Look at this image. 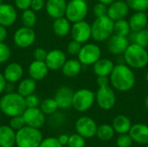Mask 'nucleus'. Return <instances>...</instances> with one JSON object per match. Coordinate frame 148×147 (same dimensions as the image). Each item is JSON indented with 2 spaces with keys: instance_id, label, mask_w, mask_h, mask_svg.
<instances>
[{
  "instance_id": "nucleus-1",
  "label": "nucleus",
  "mask_w": 148,
  "mask_h": 147,
  "mask_svg": "<svg viewBox=\"0 0 148 147\" xmlns=\"http://www.w3.org/2000/svg\"><path fill=\"white\" fill-rule=\"evenodd\" d=\"M110 86L116 91L127 92L135 85V74L126 63H119L114 65L112 73L109 75Z\"/></svg>"
},
{
  "instance_id": "nucleus-2",
  "label": "nucleus",
  "mask_w": 148,
  "mask_h": 147,
  "mask_svg": "<svg viewBox=\"0 0 148 147\" xmlns=\"http://www.w3.org/2000/svg\"><path fill=\"white\" fill-rule=\"evenodd\" d=\"M26 108L24 97L18 93H7L0 99V110L8 117L22 115Z\"/></svg>"
},
{
  "instance_id": "nucleus-3",
  "label": "nucleus",
  "mask_w": 148,
  "mask_h": 147,
  "mask_svg": "<svg viewBox=\"0 0 148 147\" xmlns=\"http://www.w3.org/2000/svg\"><path fill=\"white\" fill-rule=\"evenodd\" d=\"M125 63L133 69H141L148 65V50L136 43H130L123 54Z\"/></svg>"
},
{
  "instance_id": "nucleus-4",
  "label": "nucleus",
  "mask_w": 148,
  "mask_h": 147,
  "mask_svg": "<svg viewBox=\"0 0 148 147\" xmlns=\"http://www.w3.org/2000/svg\"><path fill=\"white\" fill-rule=\"evenodd\" d=\"M114 22L108 16L95 17L91 24L92 38L97 42H107L108 38L114 33Z\"/></svg>"
},
{
  "instance_id": "nucleus-5",
  "label": "nucleus",
  "mask_w": 148,
  "mask_h": 147,
  "mask_svg": "<svg viewBox=\"0 0 148 147\" xmlns=\"http://www.w3.org/2000/svg\"><path fill=\"white\" fill-rule=\"evenodd\" d=\"M42 139V134L38 128L25 125L16 132V147H39Z\"/></svg>"
},
{
  "instance_id": "nucleus-6",
  "label": "nucleus",
  "mask_w": 148,
  "mask_h": 147,
  "mask_svg": "<svg viewBox=\"0 0 148 147\" xmlns=\"http://www.w3.org/2000/svg\"><path fill=\"white\" fill-rule=\"evenodd\" d=\"M95 102V93L88 88H81L74 93L72 107L78 112L89 110Z\"/></svg>"
},
{
  "instance_id": "nucleus-7",
  "label": "nucleus",
  "mask_w": 148,
  "mask_h": 147,
  "mask_svg": "<svg viewBox=\"0 0 148 147\" xmlns=\"http://www.w3.org/2000/svg\"><path fill=\"white\" fill-rule=\"evenodd\" d=\"M88 13V5L86 0H70L67 3L65 16L71 23L85 20Z\"/></svg>"
},
{
  "instance_id": "nucleus-8",
  "label": "nucleus",
  "mask_w": 148,
  "mask_h": 147,
  "mask_svg": "<svg viewBox=\"0 0 148 147\" xmlns=\"http://www.w3.org/2000/svg\"><path fill=\"white\" fill-rule=\"evenodd\" d=\"M95 102L102 110H111L116 104L114 89L110 85L98 87L95 92Z\"/></svg>"
},
{
  "instance_id": "nucleus-9",
  "label": "nucleus",
  "mask_w": 148,
  "mask_h": 147,
  "mask_svg": "<svg viewBox=\"0 0 148 147\" xmlns=\"http://www.w3.org/2000/svg\"><path fill=\"white\" fill-rule=\"evenodd\" d=\"M77 56L82 65L93 66L101 57V49L96 43L86 42L82 44Z\"/></svg>"
},
{
  "instance_id": "nucleus-10",
  "label": "nucleus",
  "mask_w": 148,
  "mask_h": 147,
  "mask_svg": "<svg viewBox=\"0 0 148 147\" xmlns=\"http://www.w3.org/2000/svg\"><path fill=\"white\" fill-rule=\"evenodd\" d=\"M75 131L85 139H91L96 135L98 126L95 120L88 116H82L75 121Z\"/></svg>"
},
{
  "instance_id": "nucleus-11",
  "label": "nucleus",
  "mask_w": 148,
  "mask_h": 147,
  "mask_svg": "<svg viewBox=\"0 0 148 147\" xmlns=\"http://www.w3.org/2000/svg\"><path fill=\"white\" fill-rule=\"evenodd\" d=\"M70 34L73 40H75L80 43L84 44L88 42L90 38H92L91 24L85 20L74 23H72Z\"/></svg>"
},
{
  "instance_id": "nucleus-12",
  "label": "nucleus",
  "mask_w": 148,
  "mask_h": 147,
  "mask_svg": "<svg viewBox=\"0 0 148 147\" xmlns=\"http://www.w3.org/2000/svg\"><path fill=\"white\" fill-rule=\"evenodd\" d=\"M22 115L25 125L34 128H41L46 120L45 114L38 107H27Z\"/></svg>"
},
{
  "instance_id": "nucleus-13",
  "label": "nucleus",
  "mask_w": 148,
  "mask_h": 147,
  "mask_svg": "<svg viewBox=\"0 0 148 147\" xmlns=\"http://www.w3.org/2000/svg\"><path fill=\"white\" fill-rule=\"evenodd\" d=\"M36 40V32L32 28L21 27L14 34V42L19 48H28L31 46Z\"/></svg>"
},
{
  "instance_id": "nucleus-14",
  "label": "nucleus",
  "mask_w": 148,
  "mask_h": 147,
  "mask_svg": "<svg viewBox=\"0 0 148 147\" xmlns=\"http://www.w3.org/2000/svg\"><path fill=\"white\" fill-rule=\"evenodd\" d=\"M129 39L127 36L113 34L107 41V48L110 54L120 55H123L129 46Z\"/></svg>"
},
{
  "instance_id": "nucleus-15",
  "label": "nucleus",
  "mask_w": 148,
  "mask_h": 147,
  "mask_svg": "<svg viewBox=\"0 0 148 147\" xmlns=\"http://www.w3.org/2000/svg\"><path fill=\"white\" fill-rule=\"evenodd\" d=\"M129 10L130 8L125 0H115L108 5V16L115 22L117 20L126 18L129 13Z\"/></svg>"
},
{
  "instance_id": "nucleus-16",
  "label": "nucleus",
  "mask_w": 148,
  "mask_h": 147,
  "mask_svg": "<svg viewBox=\"0 0 148 147\" xmlns=\"http://www.w3.org/2000/svg\"><path fill=\"white\" fill-rule=\"evenodd\" d=\"M67 61V56L65 53L61 49H52L48 52L47 57L45 59V63L47 64L49 70H59L62 69V66Z\"/></svg>"
},
{
  "instance_id": "nucleus-17",
  "label": "nucleus",
  "mask_w": 148,
  "mask_h": 147,
  "mask_svg": "<svg viewBox=\"0 0 148 147\" xmlns=\"http://www.w3.org/2000/svg\"><path fill=\"white\" fill-rule=\"evenodd\" d=\"M74 93V90L68 86L60 87L56 90L54 97L55 101L58 105V107L62 109H68L71 107Z\"/></svg>"
},
{
  "instance_id": "nucleus-18",
  "label": "nucleus",
  "mask_w": 148,
  "mask_h": 147,
  "mask_svg": "<svg viewBox=\"0 0 148 147\" xmlns=\"http://www.w3.org/2000/svg\"><path fill=\"white\" fill-rule=\"evenodd\" d=\"M67 3L66 0H47L45 9L50 17L56 19L65 16Z\"/></svg>"
},
{
  "instance_id": "nucleus-19",
  "label": "nucleus",
  "mask_w": 148,
  "mask_h": 147,
  "mask_svg": "<svg viewBox=\"0 0 148 147\" xmlns=\"http://www.w3.org/2000/svg\"><path fill=\"white\" fill-rule=\"evenodd\" d=\"M17 14L15 7L10 3L0 5V24L5 27L11 26L16 20Z\"/></svg>"
},
{
  "instance_id": "nucleus-20",
  "label": "nucleus",
  "mask_w": 148,
  "mask_h": 147,
  "mask_svg": "<svg viewBox=\"0 0 148 147\" xmlns=\"http://www.w3.org/2000/svg\"><path fill=\"white\" fill-rule=\"evenodd\" d=\"M129 135L133 139L134 142L139 145H147L148 144V126L145 124L138 123L132 125L129 131Z\"/></svg>"
},
{
  "instance_id": "nucleus-21",
  "label": "nucleus",
  "mask_w": 148,
  "mask_h": 147,
  "mask_svg": "<svg viewBox=\"0 0 148 147\" xmlns=\"http://www.w3.org/2000/svg\"><path fill=\"white\" fill-rule=\"evenodd\" d=\"M49 68L44 61H33L29 66V75L35 81L43 80L49 72Z\"/></svg>"
},
{
  "instance_id": "nucleus-22",
  "label": "nucleus",
  "mask_w": 148,
  "mask_h": 147,
  "mask_svg": "<svg viewBox=\"0 0 148 147\" xmlns=\"http://www.w3.org/2000/svg\"><path fill=\"white\" fill-rule=\"evenodd\" d=\"M3 76L7 82L9 83H16L20 81L23 75V67L17 62L10 63L3 71Z\"/></svg>"
},
{
  "instance_id": "nucleus-23",
  "label": "nucleus",
  "mask_w": 148,
  "mask_h": 147,
  "mask_svg": "<svg viewBox=\"0 0 148 147\" xmlns=\"http://www.w3.org/2000/svg\"><path fill=\"white\" fill-rule=\"evenodd\" d=\"M114 68V63L108 58H100L94 65L93 71L96 76H109Z\"/></svg>"
},
{
  "instance_id": "nucleus-24",
  "label": "nucleus",
  "mask_w": 148,
  "mask_h": 147,
  "mask_svg": "<svg viewBox=\"0 0 148 147\" xmlns=\"http://www.w3.org/2000/svg\"><path fill=\"white\" fill-rule=\"evenodd\" d=\"M129 25L132 31H138L147 29L148 16L146 11H134V13L128 19Z\"/></svg>"
},
{
  "instance_id": "nucleus-25",
  "label": "nucleus",
  "mask_w": 148,
  "mask_h": 147,
  "mask_svg": "<svg viewBox=\"0 0 148 147\" xmlns=\"http://www.w3.org/2000/svg\"><path fill=\"white\" fill-rule=\"evenodd\" d=\"M16 146V131L10 126H0V147Z\"/></svg>"
},
{
  "instance_id": "nucleus-26",
  "label": "nucleus",
  "mask_w": 148,
  "mask_h": 147,
  "mask_svg": "<svg viewBox=\"0 0 148 147\" xmlns=\"http://www.w3.org/2000/svg\"><path fill=\"white\" fill-rule=\"evenodd\" d=\"M71 23L66 16H62L59 18L55 19L52 29L53 32L58 37H65L67 36L71 31Z\"/></svg>"
},
{
  "instance_id": "nucleus-27",
  "label": "nucleus",
  "mask_w": 148,
  "mask_h": 147,
  "mask_svg": "<svg viewBox=\"0 0 148 147\" xmlns=\"http://www.w3.org/2000/svg\"><path fill=\"white\" fill-rule=\"evenodd\" d=\"M82 68V64L78 59H69L67 60L62 68V72L63 75L69 78H74L77 76Z\"/></svg>"
},
{
  "instance_id": "nucleus-28",
  "label": "nucleus",
  "mask_w": 148,
  "mask_h": 147,
  "mask_svg": "<svg viewBox=\"0 0 148 147\" xmlns=\"http://www.w3.org/2000/svg\"><path fill=\"white\" fill-rule=\"evenodd\" d=\"M112 126L115 133H117L118 134H124L129 133L132 127V122L127 116L124 114H120L113 120Z\"/></svg>"
},
{
  "instance_id": "nucleus-29",
  "label": "nucleus",
  "mask_w": 148,
  "mask_h": 147,
  "mask_svg": "<svg viewBox=\"0 0 148 147\" xmlns=\"http://www.w3.org/2000/svg\"><path fill=\"white\" fill-rule=\"evenodd\" d=\"M36 88V81L29 77L20 81V83L17 86V93L25 98L26 96L34 94Z\"/></svg>"
},
{
  "instance_id": "nucleus-30",
  "label": "nucleus",
  "mask_w": 148,
  "mask_h": 147,
  "mask_svg": "<svg viewBox=\"0 0 148 147\" xmlns=\"http://www.w3.org/2000/svg\"><path fill=\"white\" fill-rule=\"evenodd\" d=\"M114 133H115V131L113 126L103 124L98 126L95 136H97V138L101 141H109L114 138Z\"/></svg>"
},
{
  "instance_id": "nucleus-31",
  "label": "nucleus",
  "mask_w": 148,
  "mask_h": 147,
  "mask_svg": "<svg viewBox=\"0 0 148 147\" xmlns=\"http://www.w3.org/2000/svg\"><path fill=\"white\" fill-rule=\"evenodd\" d=\"M130 36V41L132 43H136L142 47L147 48L148 46V30L147 29L138 30V31H132Z\"/></svg>"
},
{
  "instance_id": "nucleus-32",
  "label": "nucleus",
  "mask_w": 148,
  "mask_h": 147,
  "mask_svg": "<svg viewBox=\"0 0 148 147\" xmlns=\"http://www.w3.org/2000/svg\"><path fill=\"white\" fill-rule=\"evenodd\" d=\"M114 34L127 36V37H128L132 32L129 25V22L126 18L115 21L114 25Z\"/></svg>"
},
{
  "instance_id": "nucleus-33",
  "label": "nucleus",
  "mask_w": 148,
  "mask_h": 147,
  "mask_svg": "<svg viewBox=\"0 0 148 147\" xmlns=\"http://www.w3.org/2000/svg\"><path fill=\"white\" fill-rule=\"evenodd\" d=\"M58 105L55 99H45L42 101L40 104V109L43 112L45 115H50L54 113H56L58 109Z\"/></svg>"
},
{
  "instance_id": "nucleus-34",
  "label": "nucleus",
  "mask_w": 148,
  "mask_h": 147,
  "mask_svg": "<svg viewBox=\"0 0 148 147\" xmlns=\"http://www.w3.org/2000/svg\"><path fill=\"white\" fill-rule=\"evenodd\" d=\"M21 19L23 26L32 28L36 23V15L32 9H27L23 10Z\"/></svg>"
},
{
  "instance_id": "nucleus-35",
  "label": "nucleus",
  "mask_w": 148,
  "mask_h": 147,
  "mask_svg": "<svg viewBox=\"0 0 148 147\" xmlns=\"http://www.w3.org/2000/svg\"><path fill=\"white\" fill-rule=\"evenodd\" d=\"M134 11H147L148 10V0H125Z\"/></svg>"
},
{
  "instance_id": "nucleus-36",
  "label": "nucleus",
  "mask_w": 148,
  "mask_h": 147,
  "mask_svg": "<svg viewBox=\"0 0 148 147\" xmlns=\"http://www.w3.org/2000/svg\"><path fill=\"white\" fill-rule=\"evenodd\" d=\"M85 138L76 133L69 136L67 146L69 147H85Z\"/></svg>"
},
{
  "instance_id": "nucleus-37",
  "label": "nucleus",
  "mask_w": 148,
  "mask_h": 147,
  "mask_svg": "<svg viewBox=\"0 0 148 147\" xmlns=\"http://www.w3.org/2000/svg\"><path fill=\"white\" fill-rule=\"evenodd\" d=\"M133 143H134V140L129 135V133L119 134L116 139L117 147H131Z\"/></svg>"
},
{
  "instance_id": "nucleus-38",
  "label": "nucleus",
  "mask_w": 148,
  "mask_h": 147,
  "mask_svg": "<svg viewBox=\"0 0 148 147\" xmlns=\"http://www.w3.org/2000/svg\"><path fill=\"white\" fill-rule=\"evenodd\" d=\"M108 5L98 2L97 3L95 4L93 8V12L95 17H101V16H108Z\"/></svg>"
},
{
  "instance_id": "nucleus-39",
  "label": "nucleus",
  "mask_w": 148,
  "mask_h": 147,
  "mask_svg": "<svg viewBox=\"0 0 148 147\" xmlns=\"http://www.w3.org/2000/svg\"><path fill=\"white\" fill-rule=\"evenodd\" d=\"M82 43L72 39V41H70L67 46V51L70 55H73V56L78 55V54L82 49Z\"/></svg>"
},
{
  "instance_id": "nucleus-40",
  "label": "nucleus",
  "mask_w": 148,
  "mask_h": 147,
  "mask_svg": "<svg viewBox=\"0 0 148 147\" xmlns=\"http://www.w3.org/2000/svg\"><path fill=\"white\" fill-rule=\"evenodd\" d=\"M24 126H25V122L23 118V115H17V116L11 117V119L10 120V126L12 129H14L16 132L17 130L21 129L22 127H23Z\"/></svg>"
},
{
  "instance_id": "nucleus-41",
  "label": "nucleus",
  "mask_w": 148,
  "mask_h": 147,
  "mask_svg": "<svg viewBox=\"0 0 148 147\" xmlns=\"http://www.w3.org/2000/svg\"><path fill=\"white\" fill-rule=\"evenodd\" d=\"M10 56V49L4 42H0V64L6 62Z\"/></svg>"
},
{
  "instance_id": "nucleus-42",
  "label": "nucleus",
  "mask_w": 148,
  "mask_h": 147,
  "mask_svg": "<svg viewBox=\"0 0 148 147\" xmlns=\"http://www.w3.org/2000/svg\"><path fill=\"white\" fill-rule=\"evenodd\" d=\"M39 147H62V146L58 141L57 138L49 137L42 140Z\"/></svg>"
},
{
  "instance_id": "nucleus-43",
  "label": "nucleus",
  "mask_w": 148,
  "mask_h": 147,
  "mask_svg": "<svg viewBox=\"0 0 148 147\" xmlns=\"http://www.w3.org/2000/svg\"><path fill=\"white\" fill-rule=\"evenodd\" d=\"M27 107H38L40 106V100L37 95L32 94L24 98Z\"/></svg>"
},
{
  "instance_id": "nucleus-44",
  "label": "nucleus",
  "mask_w": 148,
  "mask_h": 147,
  "mask_svg": "<svg viewBox=\"0 0 148 147\" xmlns=\"http://www.w3.org/2000/svg\"><path fill=\"white\" fill-rule=\"evenodd\" d=\"M64 121V117L63 114L61 113H57V111L52 114H50V119L49 122L53 126H61Z\"/></svg>"
},
{
  "instance_id": "nucleus-45",
  "label": "nucleus",
  "mask_w": 148,
  "mask_h": 147,
  "mask_svg": "<svg viewBox=\"0 0 148 147\" xmlns=\"http://www.w3.org/2000/svg\"><path fill=\"white\" fill-rule=\"evenodd\" d=\"M48 52L46 51L45 49L43 48H37L35 49L33 56L35 58V60L36 61H45L46 57H47Z\"/></svg>"
},
{
  "instance_id": "nucleus-46",
  "label": "nucleus",
  "mask_w": 148,
  "mask_h": 147,
  "mask_svg": "<svg viewBox=\"0 0 148 147\" xmlns=\"http://www.w3.org/2000/svg\"><path fill=\"white\" fill-rule=\"evenodd\" d=\"M32 0H15V4L17 9L21 10H24L30 8Z\"/></svg>"
},
{
  "instance_id": "nucleus-47",
  "label": "nucleus",
  "mask_w": 148,
  "mask_h": 147,
  "mask_svg": "<svg viewBox=\"0 0 148 147\" xmlns=\"http://www.w3.org/2000/svg\"><path fill=\"white\" fill-rule=\"evenodd\" d=\"M45 0H32L30 4V9L34 11H40L45 6Z\"/></svg>"
},
{
  "instance_id": "nucleus-48",
  "label": "nucleus",
  "mask_w": 148,
  "mask_h": 147,
  "mask_svg": "<svg viewBox=\"0 0 148 147\" xmlns=\"http://www.w3.org/2000/svg\"><path fill=\"white\" fill-rule=\"evenodd\" d=\"M96 83H97L98 87L110 85L109 76H97V78H96Z\"/></svg>"
},
{
  "instance_id": "nucleus-49",
  "label": "nucleus",
  "mask_w": 148,
  "mask_h": 147,
  "mask_svg": "<svg viewBox=\"0 0 148 147\" xmlns=\"http://www.w3.org/2000/svg\"><path fill=\"white\" fill-rule=\"evenodd\" d=\"M7 29L5 26H3L0 24V42H3L5 41V39L7 38Z\"/></svg>"
},
{
  "instance_id": "nucleus-50",
  "label": "nucleus",
  "mask_w": 148,
  "mask_h": 147,
  "mask_svg": "<svg viewBox=\"0 0 148 147\" xmlns=\"http://www.w3.org/2000/svg\"><path fill=\"white\" fill-rule=\"evenodd\" d=\"M69 138V136L68 134H61V135H59V137L57 138V139L61 143V145L63 146H67L68 145Z\"/></svg>"
},
{
  "instance_id": "nucleus-51",
  "label": "nucleus",
  "mask_w": 148,
  "mask_h": 147,
  "mask_svg": "<svg viewBox=\"0 0 148 147\" xmlns=\"http://www.w3.org/2000/svg\"><path fill=\"white\" fill-rule=\"evenodd\" d=\"M6 85H7V81L5 80L3 75L0 73V94L5 90Z\"/></svg>"
},
{
  "instance_id": "nucleus-52",
  "label": "nucleus",
  "mask_w": 148,
  "mask_h": 147,
  "mask_svg": "<svg viewBox=\"0 0 148 147\" xmlns=\"http://www.w3.org/2000/svg\"><path fill=\"white\" fill-rule=\"evenodd\" d=\"M97 1L100 2V3H105V4H107V5H109V4H111L113 2H114L115 0H97Z\"/></svg>"
},
{
  "instance_id": "nucleus-53",
  "label": "nucleus",
  "mask_w": 148,
  "mask_h": 147,
  "mask_svg": "<svg viewBox=\"0 0 148 147\" xmlns=\"http://www.w3.org/2000/svg\"><path fill=\"white\" fill-rule=\"evenodd\" d=\"M145 106H146L147 109L148 110V95L146 97V99H145Z\"/></svg>"
},
{
  "instance_id": "nucleus-54",
  "label": "nucleus",
  "mask_w": 148,
  "mask_h": 147,
  "mask_svg": "<svg viewBox=\"0 0 148 147\" xmlns=\"http://www.w3.org/2000/svg\"><path fill=\"white\" fill-rule=\"evenodd\" d=\"M146 81L148 83V71L147 72V74H146Z\"/></svg>"
},
{
  "instance_id": "nucleus-55",
  "label": "nucleus",
  "mask_w": 148,
  "mask_h": 147,
  "mask_svg": "<svg viewBox=\"0 0 148 147\" xmlns=\"http://www.w3.org/2000/svg\"><path fill=\"white\" fill-rule=\"evenodd\" d=\"M1 114H2V112H1V110H0V119H1Z\"/></svg>"
},
{
  "instance_id": "nucleus-56",
  "label": "nucleus",
  "mask_w": 148,
  "mask_h": 147,
  "mask_svg": "<svg viewBox=\"0 0 148 147\" xmlns=\"http://www.w3.org/2000/svg\"><path fill=\"white\" fill-rule=\"evenodd\" d=\"M2 3H2V0H0V5H1Z\"/></svg>"
},
{
  "instance_id": "nucleus-57",
  "label": "nucleus",
  "mask_w": 148,
  "mask_h": 147,
  "mask_svg": "<svg viewBox=\"0 0 148 147\" xmlns=\"http://www.w3.org/2000/svg\"><path fill=\"white\" fill-rule=\"evenodd\" d=\"M147 29L148 30V23H147Z\"/></svg>"
},
{
  "instance_id": "nucleus-58",
  "label": "nucleus",
  "mask_w": 148,
  "mask_h": 147,
  "mask_svg": "<svg viewBox=\"0 0 148 147\" xmlns=\"http://www.w3.org/2000/svg\"><path fill=\"white\" fill-rule=\"evenodd\" d=\"M147 50H148V46H147Z\"/></svg>"
}]
</instances>
